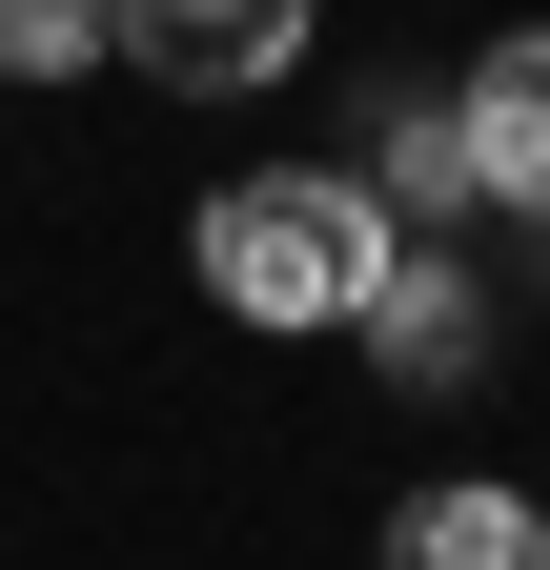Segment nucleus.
<instances>
[{
	"instance_id": "1",
	"label": "nucleus",
	"mask_w": 550,
	"mask_h": 570,
	"mask_svg": "<svg viewBox=\"0 0 550 570\" xmlns=\"http://www.w3.org/2000/svg\"><path fill=\"white\" fill-rule=\"evenodd\" d=\"M387 245H407V225H387L347 164H265V184H225V204H204V285H225L245 326H347Z\"/></svg>"
},
{
	"instance_id": "2",
	"label": "nucleus",
	"mask_w": 550,
	"mask_h": 570,
	"mask_svg": "<svg viewBox=\"0 0 550 570\" xmlns=\"http://www.w3.org/2000/svg\"><path fill=\"white\" fill-rule=\"evenodd\" d=\"M347 326H367V367H387V387H469V367H490V285H469L429 225L367 265V306H347Z\"/></svg>"
},
{
	"instance_id": "3",
	"label": "nucleus",
	"mask_w": 550,
	"mask_h": 570,
	"mask_svg": "<svg viewBox=\"0 0 550 570\" xmlns=\"http://www.w3.org/2000/svg\"><path fill=\"white\" fill-rule=\"evenodd\" d=\"M102 41L144 61V82L225 102V82H286V61H306V0H102Z\"/></svg>"
},
{
	"instance_id": "4",
	"label": "nucleus",
	"mask_w": 550,
	"mask_h": 570,
	"mask_svg": "<svg viewBox=\"0 0 550 570\" xmlns=\"http://www.w3.org/2000/svg\"><path fill=\"white\" fill-rule=\"evenodd\" d=\"M449 122H469V184H490L510 225H550V21H510L490 61H469Z\"/></svg>"
},
{
	"instance_id": "5",
	"label": "nucleus",
	"mask_w": 550,
	"mask_h": 570,
	"mask_svg": "<svg viewBox=\"0 0 550 570\" xmlns=\"http://www.w3.org/2000/svg\"><path fill=\"white\" fill-rule=\"evenodd\" d=\"M387 570H550V510H530V489H407Z\"/></svg>"
},
{
	"instance_id": "6",
	"label": "nucleus",
	"mask_w": 550,
	"mask_h": 570,
	"mask_svg": "<svg viewBox=\"0 0 550 570\" xmlns=\"http://www.w3.org/2000/svg\"><path fill=\"white\" fill-rule=\"evenodd\" d=\"M367 204H387V225H449V204H490V184H469V122L449 102H367V164H347Z\"/></svg>"
},
{
	"instance_id": "7",
	"label": "nucleus",
	"mask_w": 550,
	"mask_h": 570,
	"mask_svg": "<svg viewBox=\"0 0 550 570\" xmlns=\"http://www.w3.org/2000/svg\"><path fill=\"white\" fill-rule=\"evenodd\" d=\"M102 61V0H0V82H82Z\"/></svg>"
}]
</instances>
